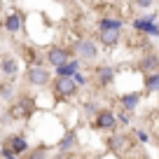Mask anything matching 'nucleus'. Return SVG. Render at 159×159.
Segmentation results:
<instances>
[{
    "label": "nucleus",
    "mask_w": 159,
    "mask_h": 159,
    "mask_svg": "<svg viewBox=\"0 0 159 159\" xmlns=\"http://www.w3.org/2000/svg\"><path fill=\"white\" fill-rule=\"evenodd\" d=\"M47 63L49 66H61V63H66V61L70 59V49H63V47H52V49H47Z\"/></svg>",
    "instance_id": "8"
},
{
    "label": "nucleus",
    "mask_w": 159,
    "mask_h": 159,
    "mask_svg": "<svg viewBox=\"0 0 159 159\" xmlns=\"http://www.w3.org/2000/svg\"><path fill=\"white\" fill-rule=\"evenodd\" d=\"M26 80H28L30 87H47L52 82V75H49V70L42 68L40 63H33L26 70Z\"/></svg>",
    "instance_id": "3"
},
{
    "label": "nucleus",
    "mask_w": 159,
    "mask_h": 159,
    "mask_svg": "<svg viewBox=\"0 0 159 159\" xmlns=\"http://www.w3.org/2000/svg\"><path fill=\"white\" fill-rule=\"evenodd\" d=\"M96 80H98L101 87H108L115 82V68L112 66H98L96 68Z\"/></svg>",
    "instance_id": "13"
},
{
    "label": "nucleus",
    "mask_w": 159,
    "mask_h": 159,
    "mask_svg": "<svg viewBox=\"0 0 159 159\" xmlns=\"http://www.w3.org/2000/svg\"><path fill=\"white\" fill-rule=\"evenodd\" d=\"M140 101H143V94H140V91H129V94L119 96V108L124 110V112H134L140 105Z\"/></svg>",
    "instance_id": "7"
},
{
    "label": "nucleus",
    "mask_w": 159,
    "mask_h": 159,
    "mask_svg": "<svg viewBox=\"0 0 159 159\" xmlns=\"http://www.w3.org/2000/svg\"><path fill=\"white\" fill-rule=\"evenodd\" d=\"M12 96H14V87H12V84H0V98L10 101Z\"/></svg>",
    "instance_id": "20"
},
{
    "label": "nucleus",
    "mask_w": 159,
    "mask_h": 159,
    "mask_svg": "<svg viewBox=\"0 0 159 159\" xmlns=\"http://www.w3.org/2000/svg\"><path fill=\"white\" fill-rule=\"evenodd\" d=\"M94 117H96L94 119L96 129H101V131H112L115 126H117V119H115V115L110 112V110H98Z\"/></svg>",
    "instance_id": "6"
},
{
    "label": "nucleus",
    "mask_w": 159,
    "mask_h": 159,
    "mask_svg": "<svg viewBox=\"0 0 159 159\" xmlns=\"http://www.w3.org/2000/svg\"><path fill=\"white\" fill-rule=\"evenodd\" d=\"M75 145H77V134H75V131H68V134L61 138L59 150H61V152H68V150H73Z\"/></svg>",
    "instance_id": "17"
},
{
    "label": "nucleus",
    "mask_w": 159,
    "mask_h": 159,
    "mask_svg": "<svg viewBox=\"0 0 159 159\" xmlns=\"http://www.w3.org/2000/svg\"><path fill=\"white\" fill-rule=\"evenodd\" d=\"M0 154H2V159H19V154H14L10 148H2V152H0Z\"/></svg>",
    "instance_id": "26"
},
{
    "label": "nucleus",
    "mask_w": 159,
    "mask_h": 159,
    "mask_svg": "<svg viewBox=\"0 0 159 159\" xmlns=\"http://www.w3.org/2000/svg\"><path fill=\"white\" fill-rule=\"evenodd\" d=\"M28 159H47V150H45V148H38V150H33V152L28 154Z\"/></svg>",
    "instance_id": "22"
},
{
    "label": "nucleus",
    "mask_w": 159,
    "mask_h": 159,
    "mask_svg": "<svg viewBox=\"0 0 159 159\" xmlns=\"http://www.w3.org/2000/svg\"><path fill=\"white\" fill-rule=\"evenodd\" d=\"M140 70H143L145 75L148 73H159V54L154 49H150L148 54L140 59Z\"/></svg>",
    "instance_id": "10"
},
{
    "label": "nucleus",
    "mask_w": 159,
    "mask_h": 159,
    "mask_svg": "<svg viewBox=\"0 0 159 159\" xmlns=\"http://www.w3.org/2000/svg\"><path fill=\"white\" fill-rule=\"evenodd\" d=\"M7 148L12 150V152L14 154H24V152H28V140L24 138V136H10V138H7Z\"/></svg>",
    "instance_id": "15"
},
{
    "label": "nucleus",
    "mask_w": 159,
    "mask_h": 159,
    "mask_svg": "<svg viewBox=\"0 0 159 159\" xmlns=\"http://www.w3.org/2000/svg\"><path fill=\"white\" fill-rule=\"evenodd\" d=\"M122 38V30H115V28H98V42L103 47H115Z\"/></svg>",
    "instance_id": "9"
},
{
    "label": "nucleus",
    "mask_w": 159,
    "mask_h": 159,
    "mask_svg": "<svg viewBox=\"0 0 159 159\" xmlns=\"http://www.w3.org/2000/svg\"><path fill=\"white\" fill-rule=\"evenodd\" d=\"M129 115H131V112H119V117H115V119H117V124L126 126V124H129Z\"/></svg>",
    "instance_id": "25"
},
{
    "label": "nucleus",
    "mask_w": 159,
    "mask_h": 159,
    "mask_svg": "<svg viewBox=\"0 0 159 159\" xmlns=\"http://www.w3.org/2000/svg\"><path fill=\"white\" fill-rule=\"evenodd\" d=\"M136 5H138L140 10H148V7L154 5V0H136Z\"/></svg>",
    "instance_id": "27"
},
{
    "label": "nucleus",
    "mask_w": 159,
    "mask_h": 159,
    "mask_svg": "<svg viewBox=\"0 0 159 159\" xmlns=\"http://www.w3.org/2000/svg\"><path fill=\"white\" fill-rule=\"evenodd\" d=\"M30 112H33V98H19L7 110V115H10L12 119H28Z\"/></svg>",
    "instance_id": "4"
},
{
    "label": "nucleus",
    "mask_w": 159,
    "mask_h": 159,
    "mask_svg": "<svg viewBox=\"0 0 159 159\" xmlns=\"http://www.w3.org/2000/svg\"><path fill=\"white\" fill-rule=\"evenodd\" d=\"M136 138H138L140 143H148V140H150V134H148L145 129H138V131H136Z\"/></svg>",
    "instance_id": "24"
},
{
    "label": "nucleus",
    "mask_w": 159,
    "mask_h": 159,
    "mask_svg": "<svg viewBox=\"0 0 159 159\" xmlns=\"http://www.w3.org/2000/svg\"><path fill=\"white\" fill-rule=\"evenodd\" d=\"M82 110H84V115H96V112H98V108H96V103H91V101H87V103H82Z\"/></svg>",
    "instance_id": "23"
},
{
    "label": "nucleus",
    "mask_w": 159,
    "mask_h": 159,
    "mask_svg": "<svg viewBox=\"0 0 159 159\" xmlns=\"http://www.w3.org/2000/svg\"><path fill=\"white\" fill-rule=\"evenodd\" d=\"M54 70H56V77H70L75 70H80V61H77V59H68L66 63L56 66Z\"/></svg>",
    "instance_id": "14"
},
{
    "label": "nucleus",
    "mask_w": 159,
    "mask_h": 159,
    "mask_svg": "<svg viewBox=\"0 0 159 159\" xmlns=\"http://www.w3.org/2000/svg\"><path fill=\"white\" fill-rule=\"evenodd\" d=\"M134 30H138L140 35H150V38H157V35H159L157 12H148L145 16H138V19H134Z\"/></svg>",
    "instance_id": "1"
},
{
    "label": "nucleus",
    "mask_w": 159,
    "mask_h": 159,
    "mask_svg": "<svg viewBox=\"0 0 159 159\" xmlns=\"http://www.w3.org/2000/svg\"><path fill=\"white\" fill-rule=\"evenodd\" d=\"M21 26H24V19H21V14H19V12H10V14L5 16V21H2V28H5L10 35L19 33V30H21Z\"/></svg>",
    "instance_id": "11"
},
{
    "label": "nucleus",
    "mask_w": 159,
    "mask_h": 159,
    "mask_svg": "<svg viewBox=\"0 0 159 159\" xmlns=\"http://www.w3.org/2000/svg\"><path fill=\"white\" fill-rule=\"evenodd\" d=\"M122 26H124V21H122V19H108V16L98 19V28H115V30H122Z\"/></svg>",
    "instance_id": "19"
},
{
    "label": "nucleus",
    "mask_w": 159,
    "mask_h": 159,
    "mask_svg": "<svg viewBox=\"0 0 159 159\" xmlns=\"http://www.w3.org/2000/svg\"><path fill=\"white\" fill-rule=\"evenodd\" d=\"M0 28H2V21H0Z\"/></svg>",
    "instance_id": "28"
},
{
    "label": "nucleus",
    "mask_w": 159,
    "mask_h": 159,
    "mask_svg": "<svg viewBox=\"0 0 159 159\" xmlns=\"http://www.w3.org/2000/svg\"><path fill=\"white\" fill-rule=\"evenodd\" d=\"M73 52L77 54V61H96L98 59V45L89 38L77 40V45H75Z\"/></svg>",
    "instance_id": "2"
},
{
    "label": "nucleus",
    "mask_w": 159,
    "mask_h": 159,
    "mask_svg": "<svg viewBox=\"0 0 159 159\" xmlns=\"http://www.w3.org/2000/svg\"><path fill=\"white\" fill-rule=\"evenodd\" d=\"M0 73L7 75V77H16V73H19V61L14 59V56H2L0 59Z\"/></svg>",
    "instance_id": "12"
},
{
    "label": "nucleus",
    "mask_w": 159,
    "mask_h": 159,
    "mask_svg": "<svg viewBox=\"0 0 159 159\" xmlns=\"http://www.w3.org/2000/svg\"><path fill=\"white\" fill-rule=\"evenodd\" d=\"M108 145H110V150L112 152H124L126 148H129V138L126 136H122V134H112L108 138Z\"/></svg>",
    "instance_id": "16"
},
{
    "label": "nucleus",
    "mask_w": 159,
    "mask_h": 159,
    "mask_svg": "<svg viewBox=\"0 0 159 159\" xmlns=\"http://www.w3.org/2000/svg\"><path fill=\"white\" fill-rule=\"evenodd\" d=\"M70 77H73V82H75L77 87H84V84H87V75H84V73H80V70H75Z\"/></svg>",
    "instance_id": "21"
},
{
    "label": "nucleus",
    "mask_w": 159,
    "mask_h": 159,
    "mask_svg": "<svg viewBox=\"0 0 159 159\" xmlns=\"http://www.w3.org/2000/svg\"><path fill=\"white\" fill-rule=\"evenodd\" d=\"M145 89H148L150 94H154V91L159 89V73H148L145 75Z\"/></svg>",
    "instance_id": "18"
},
{
    "label": "nucleus",
    "mask_w": 159,
    "mask_h": 159,
    "mask_svg": "<svg viewBox=\"0 0 159 159\" xmlns=\"http://www.w3.org/2000/svg\"><path fill=\"white\" fill-rule=\"evenodd\" d=\"M80 87L73 82V77H56L54 80V94L59 98H70V96L77 94Z\"/></svg>",
    "instance_id": "5"
}]
</instances>
